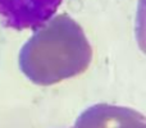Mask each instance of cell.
I'll use <instances>...</instances> for the list:
<instances>
[{
    "label": "cell",
    "instance_id": "1",
    "mask_svg": "<svg viewBox=\"0 0 146 128\" xmlns=\"http://www.w3.org/2000/svg\"><path fill=\"white\" fill-rule=\"evenodd\" d=\"M35 31L19 53L21 70L33 83L50 86L88 68L92 49L71 17L55 15Z\"/></svg>",
    "mask_w": 146,
    "mask_h": 128
},
{
    "label": "cell",
    "instance_id": "2",
    "mask_svg": "<svg viewBox=\"0 0 146 128\" xmlns=\"http://www.w3.org/2000/svg\"><path fill=\"white\" fill-rule=\"evenodd\" d=\"M63 0H0V22L15 31L37 30L55 15Z\"/></svg>",
    "mask_w": 146,
    "mask_h": 128
},
{
    "label": "cell",
    "instance_id": "3",
    "mask_svg": "<svg viewBox=\"0 0 146 128\" xmlns=\"http://www.w3.org/2000/svg\"><path fill=\"white\" fill-rule=\"evenodd\" d=\"M74 128H146V122L141 113L129 108L96 104L78 117Z\"/></svg>",
    "mask_w": 146,
    "mask_h": 128
}]
</instances>
